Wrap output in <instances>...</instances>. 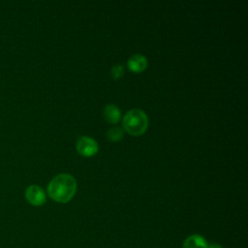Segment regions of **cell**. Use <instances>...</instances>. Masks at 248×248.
<instances>
[{
  "label": "cell",
  "mask_w": 248,
  "mask_h": 248,
  "mask_svg": "<svg viewBox=\"0 0 248 248\" xmlns=\"http://www.w3.org/2000/svg\"><path fill=\"white\" fill-rule=\"evenodd\" d=\"M77 182L73 175L61 173L51 179L47 186L49 197L58 202H67L75 195Z\"/></svg>",
  "instance_id": "cell-1"
},
{
  "label": "cell",
  "mask_w": 248,
  "mask_h": 248,
  "mask_svg": "<svg viewBox=\"0 0 248 248\" xmlns=\"http://www.w3.org/2000/svg\"><path fill=\"white\" fill-rule=\"evenodd\" d=\"M124 129L131 135H141L148 126V118L146 114L138 108L129 110L123 118Z\"/></svg>",
  "instance_id": "cell-2"
},
{
  "label": "cell",
  "mask_w": 248,
  "mask_h": 248,
  "mask_svg": "<svg viewBox=\"0 0 248 248\" xmlns=\"http://www.w3.org/2000/svg\"><path fill=\"white\" fill-rule=\"evenodd\" d=\"M25 198L29 203L35 206H39L45 203L46 194L44 190L38 185H30L25 190Z\"/></svg>",
  "instance_id": "cell-3"
},
{
  "label": "cell",
  "mask_w": 248,
  "mask_h": 248,
  "mask_svg": "<svg viewBox=\"0 0 248 248\" xmlns=\"http://www.w3.org/2000/svg\"><path fill=\"white\" fill-rule=\"evenodd\" d=\"M77 150L83 156H92L98 151V144L89 137H80L77 141Z\"/></svg>",
  "instance_id": "cell-4"
},
{
  "label": "cell",
  "mask_w": 248,
  "mask_h": 248,
  "mask_svg": "<svg viewBox=\"0 0 248 248\" xmlns=\"http://www.w3.org/2000/svg\"><path fill=\"white\" fill-rule=\"evenodd\" d=\"M128 68L133 72H141L147 66L146 58L141 54H134L128 60Z\"/></svg>",
  "instance_id": "cell-5"
},
{
  "label": "cell",
  "mask_w": 248,
  "mask_h": 248,
  "mask_svg": "<svg viewBox=\"0 0 248 248\" xmlns=\"http://www.w3.org/2000/svg\"><path fill=\"white\" fill-rule=\"evenodd\" d=\"M206 240L200 234H192L183 242V248H207Z\"/></svg>",
  "instance_id": "cell-6"
},
{
  "label": "cell",
  "mask_w": 248,
  "mask_h": 248,
  "mask_svg": "<svg viewBox=\"0 0 248 248\" xmlns=\"http://www.w3.org/2000/svg\"><path fill=\"white\" fill-rule=\"evenodd\" d=\"M120 110L115 105H108L104 109V117L108 122L116 123L120 119Z\"/></svg>",
  "instance_id": "cell-7"
},
{
  "label": "cell",
  "mask_w": 248,
  "mask_h": 248,
  "mask_svg": "<svg viewBox=\"0 0 248 248\" xmlns=\"http://www.w3.org/2000/svg\"><path fill=\"white\" fill-rule=\"evenodd\" d=\"M123 136V130L120 127H112L107 132V138L108 140L111 141H117L119 140Z\"/></svg>",
  "instance_id": "cell-8"
},
{
  "label": "cell",
  "mask_w": 248,
  "mask_h": 248,
  "mask_svg": "<svg viewBox=\"0 0 248 248\" xmlns=\"http://www.w3.org/2000/svg\"><path fill=\"white\" fill-rule=\"evenodd\" d=\"M124 73V69L122 67V65H114L111 68V76L113 78H119Z\"/></svg>",
  "instance_id": "cell-9"
},
{
  "label": "cell",
  "mask_w": 248,
  "mask_h": 248,
  "mask_svg": "<svg viewBox=\"0 0 248 248\" xmlns=\"http://www.w3.org/2000/svg\"><path fill=\"white\" fill-rule=\"evenodd\" d=\"M207 248H223L221 245H219V244H216V243H212V244H210L209 246H207Z\"/></svg>",
  "instance_id": "cell-10"
}]
</instances>
